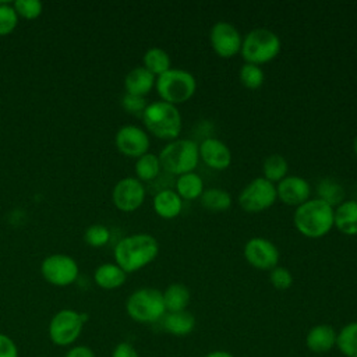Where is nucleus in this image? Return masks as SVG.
Returning a JSON list of instances; mask_svg holds the SVG:
<instances>
[{
    "label": "nucleus",
    "mask_w": 357,
    "mask_h": 357,
    "mask_svg": "<svg viewBox=\"0 0 357 357\" xmlns=\"http://www.w3.org/2000/svg\"><path fill=\"white\" fill-rule=\"evenodd\" d=\"M159 254L158 240L148 233H137L121 238L114 247L116 264L126 272L131 273L142 269Z\"/></svg>",
    "instance_id": "nucleus-1"
},
{
    "label": "nucleus",
    "mask_w": 357,
    "mask_h": 357,
    "mask_svg": "<svg viewBox=\"0 0 357 357\" xmlns=\"http://www.w3.org/2000/svg\"><path fill=\"white\" fill-rule=\"evenodd\" d=\"M335 208L319 198H310L297 206L293 215L294 227L307 238L325 237L333 227Z\"/></svg>",
    "instance_id": "nucleus-2"
},
{
    "label": "nucleus",
    "mask_w": 357,
    "mask_h": 357,
    "mask_svg": "<svg viewBox=\"0 0 357 357\" xmlns=\"http://www.w3.org/2000/svg\"><path fill=\"white\" fill-rule=\"evenodd\" d=\"M146 130L156 138L165 141L177 139L183 130V119L177 106L163 100L148 103L142 113Z\"/></svg>",
    "instance_id": "nucleus-3"
},
{
    "label": "nucleus",
    "mask_w": 357,
    "mask_h": 357,
    "mask_svg": "<svg viewBox=\"0 0 357 357\" xmlns=\"http://www.w3.org/2000/svg\"><path fill=\"white\" fill-rule=\"evenodd\" d=\"M282 49L280 38L268 28H254L245 33L240 54L244 63L262 66L278 57Z\"/></svg>",
    "instance_id": "nucleus-4"
},
{
    "label": "nucleus",
    "mask_w": 357,
    "mask_h": 357,
    "mask_svg": "<svg viewBox=\"0 0 357 357\" xmlns=\"http://www.w3.org/2000/svg\"><path fill=\"white\" fill-rule=\"evenodd\" d=\"M158 156L162 169L174 176L194 172L199 163L198 144L190 138H177L169 141L160 149Z\"/></svg>",
    "instance_id": "nucleus-5"
},
{
    "label": "nucleus",
    "mask_w": 357,
    "mask_h": 357,
    "mask_svg": "<svg viewBox=\"0 0 357 357\" xmlns=\"http://www.w3.org/2000/svg\"><path fill=\"white\" fill-rule=\"evenodd\" d=\"M155 86L163 102L177 106L180 103H185L194 96L197 91V79L187 70L170 68L156 77Z\"/></svg>",
    "instance_id": "nucleus-6"
},
{
    "label": "nucleus",
    "mask_w": 357,
    "mask_h": 357,
    "mask_svg": "<svg viewBox=\"0 0 357 357\" xmlns=\"http://www.w3.org/2000/svg\"><path fill=\"white\" fill-rule=\"evenodd\" d=\"M127 314L139 324H153L166 314L163 294L155 287H141L130 294L126 303Z\"/></svg>",
    "instance_id": "nucleus-7"
},
{
    "label": "nucleus",
    "mask_w": 357,
    "mask_h": 357,
    "mask_svg": "<svg viewBox=\"0 0 357 357\" xmlns=\"http://www.w3.org/2000/svg\"><path fill=\"white\" fill-rule=\"evenodd\" d=\"M86 314L77 312L74 310H60L53 315L49 324V337L56 346H70L81 335Z\"/></svg>",
    "instance_id": "nucleus-8"
},
{
    "label": "nucleus",
    "mask_w": 357,
    "mask_h": 357,
    "mask_svg": "<svg viewBox=\"0 0 357 357\" xmlns=\"http://www.w3.org/2000/svg\"><path fill=\"white\" fill-rule=\"evenodd\" d=\"M276 197V185L264 177H255L251 180L238 194L237 202L244 212L259 213L269 209Z\"/></svg>",
    "instance_id": "nucleus-9"
},
{
    "label": "nucleus",
    "mask_w": 357,
    "mask_h": 357,
    "mask_svg": "<svg viewBox=\"0 0 357 357\" xmlns=\"http://www.w3.org/2000/svg\"><path fill=\"white\" fill-rule=\"evenodd\" d=\"M209 42L219 57L231 59L240 53L243 36L231 22L218 21L211 26Z\"/></svg>",
    "instance_id": "nucleus-10"
},
{
    "label": "nucleus",
    "mask_w": 357,
    "mask_h": 357,
    "mask_svg": "<svg viewBox=\"0 0 357 357\" xmlns=\"http://www.w3.org/2000/svg\"><path fill=\"white\" fill-rule=\"evenodd\" d=\"M245 261L258 271H272L279 264L280 252L275 243L264 237H252L244 244Z\"/></svg>",
    "instance_id": "nucleus-11"
},
{
    "label": "nucleus",
    "mask_w": 357,
    "mask_h": 357,
    "mask_svg": "<svg viewBox=\"0 0 357 357\" xmlns=\"http://www.w3.org/2000/svg\"><path fill=\"white\" fill-rule=\"evenodd\" d=\"M42 276L54 286H67L78 276L77 262L66 254H53L43 259L40 265Z\"/></svg>",
    "instance_id": "nucleus-12"
},
{
    "label": "nucleus",
    "mask_w": 357,
    "mask_h": 357,
    "mask_svg": "<svg viewBox=\"0 0 357 357\" xmlns=\"http://www.w3.org/2000/svg\"><path fill=\"white\" fill-rule=\"evenodd\" d=\"M112 198L117 209L134 212L145 201V187L137 177H126L114 185Z\"/></svg>",
    "instance_id": "nucleus-13"
},
{
    "label": "nucleus",
    "mask_w": 357,
    "mask_h": 357,
    "mask_svg": "<svg viewBox=\"0 0 357 357\" xmlns=\"http://www.w3.org/2000/svg\"><path fill=\"white\" fill-rule=\"evenodd\" d=\"M116 146L120 153L138 159L148 152L149 137L137 126H124L116 134Z\"/></svg>",
    "instance_id": "nucleus-14"
},
{
    "label": "nucleus",
    "mask_w": 357,
    "mask_h": 357,
    "mask_svg": "<svg viewBox=\"0 0 357 357\" xmlns=\"http://www.w3.org/2000/svg\"><path fill=\"white\" fill-rule=\"evenodd\" d=\"M311 185L301 176H286L276 185V197L289 206H300L310 199Z\"/></svg>",
    "instance_id": "nucleus-15"
},
{
    "label": "nucleus",
    "mask_w": 357,
    "mask_h": 357,
    "mask_svg": "<svg viewBox=\"0 0 357 357\" xmlns=\"http://www.w3.org/2000/svg\"><path fill=\"white\" fill-rule=\"evenodd\" d=\"M199 160L213 170H226L231 165V151L219 138L208 137L198 144Z\"/></svg>",
    "instance_id": "nucleus-16"
},
{
    "label": "nucleus",
    "mask_w": 357,
    "mask_h": 357,
    "mask_svg": "<svg viewBox=\"0 0 357 357\" xmlns=\"http://www.w3.org/2000/svg\"><path fill=\"white\" fill-rule=\"evenodd\" d=\"M337 332L332 325L318 324L310 328L305 336V346L315 354H325L336 346Z\"/></svg>",
    "instance_id": "nucleus-17"
},
{
    "label": "nucleus",
    "mask_w": 357,
    "mask_h": 357,
    "mask_svg": "<svg viewBox=\"0 0 357 357\" xmlns=\"http://www.w3.org/2000/svg\"><path fill=\"white\" fill-rule=\"evenodd\" d=\"M333 227L344 236H357V201L344 199L333 211Z\"/></svg>",
    "instance_id": "nucleus-18"
},
{
    "label": "nucleus",
    "mask_w": 357,
    "mask_h": 357,
    "mask_svg": "<svg viewBox=\"0 0 357 357\" xmlns=\"http://www.w3.org/2000/svg\"><path fill=\"white\" fill-rule=\"evenodd\" d=\"M152 206L156 215L162 219H174L183 211V199L174 190L165 188L153 195Z\"/></svg>",
    "instance_id": "nucleus-19"
},
{
    "label": "nucleus",
    "mask_w": 357,
    "mask_h": 357,
    "mask_svg": "<svg viewBox=\"0 0 357 357\" xmlns=\"http://www.w3.org/2000/svg\"><path fill=\"white\" fill-rule=\"evenodd\" d=\"M156 77L149 73L144 66L142 67H134L130 70L124 78V88L126 93L144 96L151 92V89L155 86Z\"/></svg>",
    "instance_id": "nucleus-20"
},
{
    "label": "nucleus",
    "mask_w": 357,
    "mask_h": 357,
    "mask_svg": "<svg viewBox=\"0 0 357 357\" xmlns=\"http://www.w3.org/2000/svg\"><path fill=\"white\" fill-rule=\"evenodd\" d=\"M160 321L165 332L178 337L190 335L197 324L195 317L187 310L177 312H166Z\"/></svg>",
    "instance_id": "nucleus-21"
},
{
    "label": "nucleus",
    "mask_w": 357,
    "mask_h": 357,
    "mask_svg": "<svg viewBox=\"0 0 357 357\" xmlns=\"http://www.w3.org/2000/svg\"><path fill=\"white\" fill-rule=\"evenodd\" d=\"M205 190L204 180L199 174L195 172L184 173L181 176H177L174 181V191L180 195V198L184 201H192L202 195Z\"/></svg>",
    "instance_id": "nucleus-22"
},
{
    "label": "nucleus",
    "mask_w": 357,
    "mask_h": 357,
    "mask_svg": "<svg viewBox=\"0 0 357 357\" xmlns=\"http://www.w3.org/2000/svg\"><path fill=\"white\" fill-rule=\"evenodd\" d=\"M126 276L127 273L117 264H102L96 268L93 279L99 287L113 290L126 282Z\"/></svg>",
    "instance_id": "nucleus-23"
},
{
    "label": "nucleus",
    "mask_w": 357,
    "mask_h": 357,
    "mask_svg": "<svg viewBox=\"0 0 357 357\" xmlns=\"http://www.w3.org/2000/svg\"><path fill=\"white\" fill-rule=\"evenodd\" d=\"M163 294V303L166 312H177V311H184L187 310V305L190 304V290L185 284L183 283H172L169 284Z\"/></svg>",
    "instance_id": "nucleus-24"
},
{
    "label": "nucleus",
    "mask_w": 357,
    "mask_h": 357,
    "mask_svg": "<svg viewBox=\"0 0 357 357\" xmlns=\"http://www.w3.org/2000/svg\"><path fill=\"white\" fill-rule=\"evenodd\" d=\"M199 202L211 212H223L231 206V195L223 188L211 187L204 190L202 195L199 197Z\"/></svg>",
    "instance_id": "nucleus-25"
},
{
    "label": "nucleus",
    "mask_w": 357,
    "mask_h": 357,
    "mask_svg": "<svg viewBox=\"0 0 357 357\" xmlns=\"http://www.w3.org/2000/svg\"><path fill=\"white\" fill-rule=\"evenodd\" d=\"M142 61H144V67L149 73H152L155 77H159L172 68L170 56L162 47L148 49L142 57Z\"/></svg>",
    "instance_id": "nucleus-26"
},
{
    "label": "nucleus",
    "mask_w": 357,
    "mask_h": 357,
    "mask_svg": "<svg viewBox=\"0 0 357 357\" xmlns=\"http://www.w3.org/2000/svg\"><path fill=\"white\" fill-rule=\"evenodd\" d=\"M289 173V163L280 153H272L262 162V177L271 183H279Z\"/></svg>",
    "instance_id": "nucleus-27"
},
{
    "label": "nucleus",
    "mask_w": 357,
    "mask_h": 357,
    "mask_svg": "<svg viewBox=\"0 0 357 357\" xmlns=\"http://www.w3.org/2000/svg\"><path fill=\"white\" fill-rule=\"evenodd\" d=\"M336 347L344 357H357V321L346 324L337 332Z\"/></svg>",
    "instance_id": "nucleus-28"
},
{
    "label": "nucleus",
    "mask_w": 357,
    "mask_h": 357,
    "mask_svg": "<svg viewBox=\"0 0 357 357\" xmlns=\"http://www.w3.org/2000/svg\"><path fill=\"white\" fill-rule=\"evenodd\" d=\"M162 170L159 156L151 152L139 156L135 162V174L139 181H152L155 180Z\"/></svg>",
    "instance_id": "nucleus-29"
},
{
    "label": "nucleus",
    "mask_w": 357,
    "mask_h": 357,
    "mask_svg": "<svg viewBox=\"0 0 357 357\" xmlns=\"http://www.w3.org/2000/svg\"><path fill=\"white\" fill-rule=\"evenodd\" d=\"M317 194L319 199H322L324 202L329 204L333 208L344 201L343 187L333 178H322L317 184Z\"/></svg>",
    "instance_id": "nucleus-30"
},
{
    "label": "nucleus",
    "mask_w": 357,
    "mask_h": 357,
    "mask_svg": "<svg viewBox=\"0 0 357 357\" xmlns=\"http://www.w3.org/2000/svg\"><path fill=\"white\" fill-rule=\"evenodd\" d=\"M238 78H240V82L243 84V86H245L247 89H251V91H255L264 84L265 73L261 68V66L244 63L238 70Z\"/></svg>",
    "instance_id": "nucleus-31"
},
{
    "label": "nucleus",
    "mask_w": 357,
    "mask_h": 357,
    "mask_svg": "<svg viewBox=\"0 0 357 357\" xmlns=\"http://www.w3.org/2000/svg\"><path fill=\"white\" fill-rule=\"evenodd\" d=\"M18 22V15L11 4L0 3V36H6L14 31Z\"/></svg>",
    "instance_id": "nucleus-32"
},
{
    "label": "nucleus",
    "mask_w": 357,
    "mask_h": 357,
    "mask_svg": "<svg viewBox=\"0 0 357 357\" xmlns=\"http://www.w3.org/2000/svg\"><path fill=\"white\" fill-rule=\"evenodd\" d=\"M109 238H110V231L103 225H92L85 230V234H84L85 243L95 248L103 247L109 241Z\"/></svg>",
    "instance_id": "nucleus-33"
},
{
    "label": "nucleus",
    "mask_w": 357,
    "mask_h": 357,
    "mask_svg": "<svg viewBox=\"0 0 357 357\" xmlns=\"http://www.w3.org/2000/svg\"><path fill=\"white\" fill-rule=\"evenodd\" d=\"M293 275L291 272L284 266H275L272 271H269V282L271 284L278 290H287L293 284Z\"/></svg>",
    "instance_id": "nucleus-34"
},
{
    "label": "nucleus",
    "mask_w": 357,
    "mask_h": 357,
    "mask_svg": "<svg viewBox=\"0 0 357 357\" xmlns=\"http://www.w3.org/2000/svg\"><path fill=\"white\" fill-rule=\"evenodd\" d=\"M13 7L17 15L26 20L38 18L42 13V3L39 0H17Z\"/></svg>",
    "instance_id": "nucleus-35"
},
{
    "label": "nucleus",
    "mask_w": 357,
    "mask_h": 357,
    "mask_svg": "<svg viewBox=\"0 0 357 357\" xmlns=\"http://www.w3.org/2000/svg\"><path fill=\"white\" fill-rule=\"evenodd\" d=\"M121 106L130 114L142 116V113L146 109L148 103H146V99L144 96H137V95L126 93L123 96V99H121Z\"/></svg>",
    "instance_id": "nucleus-36"
},
{
    "label": "nucleus",
    "mask_w": 357,
    "mask_h": 357,
    "mask_svg": "<svg viewBox=\"0 0 357 357\" xmlns=\"http://www.w3.org/2000/svg\"><path fill=\"white\" fill-rule=\"evenodd\" d=\"M0 357H18V349L11 337L0 333Z\"/></svg>",
    "instance_id": "nucleus-37"
},
{
    "label": "nucleus",
    "mask_w": 357,
    "mask_h": 357,
    "mask_svg": "<svg viewBox=\"0 0 357 357\" xmlns=\"http://www.w3.org/2000/svg\"><path fill=\"white\" fill-rule=\"evenodd\" d=\"M112 357H139L135 347L128 342H120L112 351Z\"/></svg>",
    "instance_id": "nucleus-38"
},
{
    "label": "nucleus",
    "mask_w": 357,
    "mask_h": 357,
    "mask_svg": "<svg viewBox=\"0 0 357 357\" xmlns=\"http://www.w3.org/2000/svg\"><path fill=\"white\" fill-rule=\"evenodd\" d=\"M66 357H95V354L88 346H74L67 351Z\"/></svg>",
    "instance_id": "nucleus-39"
},
{
    "label": "nucleus",
    "mask_w": 357,
    "mask_h": 357,
    "mask_svg": "<svg viewBox=\"0 0 357 357\" xmlns=\"http://www.w3.org/2000/svg\"><path fill=\"white\" fill-rule=\"evenodd\" d=\"M204 357H234V356L226 350H212L208 354H205Z\"/></svg>",
    "instance_id": "nucleus-40"
},
{
    "label": "nucleus",
    "mask_w": 357,
    "mask_h": 357,
    "mask_svg": "<svg viewBox=\"0 0 357 357\" xmlns=\"http://www.w3.org/2000/svg\"><path fill=\"white\" fill-rule=\"evenodd\" d=\"M353 151H354V153L357 155V135L354 137V141H353Z\"/></svg>",
    "instance_id": "nucleus-41"
}]
</instances>
